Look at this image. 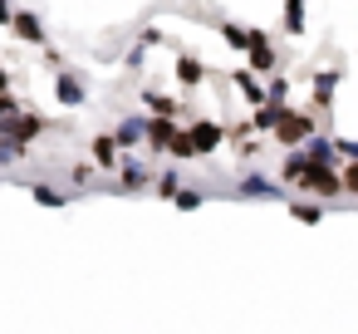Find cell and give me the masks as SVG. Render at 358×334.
<instances>
[{
    "label": "cell",
    "mask_w": 358,
    "mask_h": 334,
    "mask_svg": "<svg viewBox=\"0 0 358 334\" xmlns=\"http://www.w3.org/2000/svg\"><path fill=\"white\" fill-rule=\"evenodd\" d=\"M270 133H280V143H304V138H314V123L299 118V113H285V109H280V118H275Z\"/></svg>",
    "instance_id": "1"
},
{
    "label": "cell",
    "mask_w": 358,
    "mask_h": 334,
    "mask_svg": "<svg viewBox=\"0 0 358 334\" xmlns=\"http://www.w3.org/2000/svg\"><path fill=\"white\" fill-rule=\"evenodd\" d=\"M309 192H319V197H338V177H334V167H304V177H299Z\"/></svg>",
    "instance_id": "2"
},
{
    "label": "cell",
    "mask_w": 358,
    "mask_h": 334,
    "mask_svg": "<svg viewBox=\"0 0 358 334\" xmlns=\"http://www.w3.org/2000/svg\"><path fill=\"white\" fill-rule=\"evenodd\" d=\"M35 133H45V118H35V113H20L15 123H6V138L20 148V143H30Z\"/></svg>",
    "instance_id": "3"
},
{
    "label": "cell",
    "mask_w": 358,
    "mask_h": 334,
    "mask_svg": "<svg viewBox=\"0 0 358 334\" xmlns=\"http://www.w3.org/2000/svg\"><path fill=\"white\" fill-rule=\"evenodd\" d=\"M187 138H192V153H211V148H221V138H226V133H221L216 123H192V133H187Z\"/></svg>",
    "instance_id": "4"
},
{
    "label": "cell",
    "mask_w": 358,
    "mask_h": 334,
    "mask_svg": "<svg viewBox=\"0 0 358 334\" xmlns=\"http://www.w3.org/2000/svg\"><path fill=\"white\" fill-rule=\"evenodd\" d=\"M10 25H15V35L20 40H30V45H45V25L30 15V11H20V15H10Z\"/></svg>",
    "instance_id": "5"
},
{
    "label": "cell",
    "mask_w": 358,
    "mask_h": 334,
    "mask_svg": "<svg viewBox=\"0 0 358 334\" xmlns=\"http://www.w3.org/2000/svg\"><path fill=\"white\" fill-rule=\"evenodd\" d=\"M55 94H59V104H69V109L84 104V84H79L74 74H59V79H55Z\"/></svg>",
    "instance_id": "6"
},
{
    "label": "cell",
    "mask_w": 358,
    "mask_h": 334,
    "mask_svg": "<svg viewBox=\"0 0 358 334\" xmlns=\"http://www.w3.org/2000/svg\"><path fill=\"white\" fill-rule=\"evenodd\" d=\"M177 128L167 123V118H143V138L152 143V148H167V138H172Z\"/></svg>",
    "instance_id": "7"
},
{
    "label": "cell",
    "mask_w": 358,
    "mask_h": 334,
    "mask_svg": "<svg viewBox=\"0 0 358 334\" xmlns=\"http://www.w3.org/2000/svg\"><path fill=\"white\" fill-rule=\"evenodd\" d=\"M94 162L99 167H118V143L113 138H94Z\"/></svg>",
    "instance_id": "8"
},
{
    "label": "cell",
    "mask_w": 358,
    "mask_h": 334,
    "mask_svg": "<svg viewBox=\"0 0 358 334\" xmlns=\"http://www.w3.org/2000/svg\"><path fill=\"white\" fill-rule=\"evenodd\" d=\"M285 30H289V35L304 30V0H289V6H285Z\"/></svg>",
    "instance_id": "9"
},
{
    "label": "cell",
    "mask_w": 358,
    "mask_h": 334,
    "mask_svg": "<svg viewBox=\"0 0 358 334\" xmlns=\"http://www.w3.org/2000/svg\"><path fill=\"white\" fill-rule=\"evenodd\" d=\"M201 74H206V69H201V64H196L192 55H182V60H177V79H182V84H196Z\"/></svg>",
    "instance_id": "10"
},
{
    "label": "cell",
    "mask_w": 358,
    "mask_h": 334,
    "mask_svg": "<svg viewBox=\"0 0 358 334\" xmlns=\"http://www.w3.org/2000/svg\"><path fill=\"white\" fill-rule=\"evenodd\" d=\"M236 84H241V94H245L250 104H265V89H260V84H255L250 74H236Z\"/></svg>",
    "instance_id": "11"
},
{
    "label": "cell",
    "mask_w": 358,
    "mask_h": 334,
    "mask_svg": "<svg viewBox=\"0 0 358 334\" xmlns=\"http://www.w3.org/2000/svg\"><path fill=\"white\" fill-rule=\"evenodd\" d=\"M334 84H338V74H319V79H314V99L329 104V99H334Z\"/></svg>",
    "instance_id": "12"
},
{
    "label": "cell",
    "mask_w": 358,
    "mask_h": 334,
    "mask_svg": "<svg viewBox=\"0 0 358 334\" xmlns=\"http://www.w3.org/2000/svg\"><path fill=\"white\" fill-rule=\"evenodd\" d=\"M221 35H226V45H231V50H245V45H250V30H236V25H221Z\"/></svg>",
    "instance_id": "13"
},
{
    "label": "cell",
    "mask_w": 358,
    "mask_h": 334,
    "mask_svg": "<svg viewBox=\"0 0 358 334\" xmlns=\"http://www.w3.org/2000/svg\"><path fill=\"white\" fill-rule=\"evenodd\" d=\"M138 138H143V123H123V128L113 133V143H123V148H133Z\"/></svg>",
    "instance_id": "14"
},
{
    "label": "cell",
    "mask_w": 358,
    "mask_h": 334,
    "mask_svg": "<svg viewBox=\"0 0 358 334\" xmlns=\"http://www.w3.org/2000/svg\"><path fill=\"white\" fill-rule=\"evenodd\" d=\"M148 109H157V118H172V113H177V104L162 99V94H148Z\"/></svg>",
    "instance_id": "15"
},
{
    "label": "cell",
    "mask_w": 358,
    "mask_h": 334,
    "mask_svg": "<svg viewBox=\"0 0 358 334\" xmlns=\"http://www.w3.org/2000/svg\"><path fill=\"white\" fill-rule=\"evenodd\" d=\"M275 118H280V104H260V113H255V128H275Z\"/></svg>",
    "instance_id": "16"
},
{
    "label": "cell",
    "mask_w": 358,
    "mask_h": 334,
    "mask_svg": "<svg viewBox=\"0 0 358 334\" xmlns=\"http://www.w3.org/2000/svg\"><path fill=\"white\" fill-rule=\"evenodd\" d=\"M167 148H172L177 158H192V138H187V133H172V138H167Z\"/></svg>",
    "instance_id": "17"
},
{
    "label": "cell",
    "mask_w": 358,
    "mask_h": 334,
    "mask_svg": "<svg viewBox=\"0 0 358 334\" xmlns=\"http://www.w3.org/2000/svg\"><path fill=\"white\" fill-rule=\"evenodd\" d=\"M35 202H45V207H64V197H59L55 187H45V182L35 187Z\"/></svg>",
    "instance_id": "18"
},
{
    "label": "cell",
    "mask_w": 358,
    "mask_h": 334,
    "mask_svg": "<svg viewBox=\"0 0 358 334\" xmlns=\"http://www.w3.org/2000/svg\"><path fill=\"white\" fill-rule=\"evenodd\" d=\"M177 207H182V211H196V207H201V192H177Z\"/></svg>",
    "instance_id": "19"
},
{
    "label": "cell",
    "mask_w": 358,
    "mask_h": 334,
    "mask_svg": "<svg viewBox=\"0 0 358 334\" xmlns=\"http://www.w3.org/2000/svg\"><path fill=\"white\" fill-rule=\"evenodd\" d=\"M294 216H299V221H309V226H314V221H319V216H324V207H304V202H299V207H294Z\"/></svg>",
    "instance_id": "20"
},
{
    "label": "cell",
    "mask_w": 358,
    "mask_h": 334,
    "mask_svg": "<svg viewBox=\"0 0 358 334\" xmlns=\"http://www.w3.org/2000/svg\"><path fill=\"white\" fill-rule=\"evenodd\" d=\"M157 192H162V197H172V192H177V177H172V172H162V177H157Z\"/></svg>",
    "instance_id": "21"
},
{
    "label": "cell",
    "mask_w": 358,
    "mask_h": 334,
    "mask_svg": "<svg viewBox=\"0 0 358 334\" xmlns=\"http://www.w3.org/2000/svg\"><path fill=\"white\" fill-rule=\"evenodd\" d=\"M10 15H15V11H10V0H0V25H10Z\"/></svg>",
    "instance_id": "22"
},
{
    "label": "cell",
    "mask_w": 358,
    "mask_h": 334,
    "mask_svg": "<svg viewBox=\"0 0 358 334\" xmlns=\"http://www.w3.org/2000/svg\"><path fill=\"white\" fill-rule=\"evenodd\" d=\"M6 84H10V74H6V69H0V94H6Z\"/></svg>",
    "instance_id": "23"
}]
</instances>
